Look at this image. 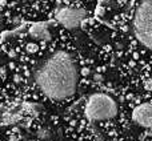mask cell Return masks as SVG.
I'll return each mask as SVG.
<instances>
[{"label":"cell","mask_w":152,"mask_h":141,"mask_svg":"<svg viewBox=\"0 0 152 141\" xmlns=\"http://www.w3.org/2000/svg\"><path fill=\"white\" fill-rule=\"evenodd\" d=\"M36 83L50 99L64 100L71 97L77 85V70L71 56L66 52L52 55L37 70Z\"/></svg>","instance_id":"obj_1"},{"label":"cell","mask_w":152,"mask_h":141,"mask_svg":"<svg viewBox=\"0 0 152 141\" xmlns=\"http://www.w3.org/2000/svg\"><path fill=\"white\" fill-rule=\"evenodd\" d=\"M134 32L144 47L152 49V1H143L137 5L134 16Z\"/></svg>","instance_id":"obj_2"},{"label":"cell","mask_w":152,"mask_h":141,"mask_svg":"<svg viewBox=\"0 0 152 141\" xmlns=\"http://www.w3.org/2000/svg\"><path fill=\"white\" fill-rule=\"evenodd\" d=\"M118 105L115 100L104 93H95L88 97L86 104V115L91 120H108L116 116Z\"/></svg>","instance_id":"obj_3"},{"label":"cell","mask_w":152,"mask_h":141,"mask_svg":"<svg viewBox=\"0 0 152 141\" xmlns=\"http://www.w3.org/2000/svg\"><path fill=\"white\" fill-rule=\"evenodd\" d=\"M86 11L81 9V8L61 7L56 11V20L63 24L64 27L72 29L83 23V20L86 19Z\"/></svg>","instance_id":"obj_4"},{"label":"cell","mask_w":152,"mask_h":141,"mask_svg":"<svg viewBox=\"0 0 152 141\" xmlns=\"http://www.w3.org/2000/svg\"><path fill=\"white\" fill-rule=\"evenodd\" d=\"M132 120L140 126L152 128V104L144 102L135 108L132 112Z\"/></svg>","instance_id":"obj_5"},{"label":"cell","mask_w":152,"mask_h":141,"mask_svg":"<svg viewBox=\"0 0 152 141\" xmlns=\"http://www.w3.org/2000/svg\"><path fill=\"white\" fill-rule=\"evenodd\" d=\"M29 35L39 40H50V37H51L50 31L47 29L45 24H42V23L34 24V25L29 28Z\"/></svg>","instance_id":"obj_6"},{"label":"cell","mask_w":152,"mask_h":141,"mask_svg":"<svg viewBox=\"0 0 152 141\" xmlns=\"http://www.w3.org/2000/svg\"><path fill=\"white\" fill-rule=\"evenodd\" d=\"M27 51H28L29 53H34L37 51V45L35 44V43H29V44H27Z\"/></svg>","instance_id":"obj_7"},{"label":"cell","mask_w":152,"mask_h":141,"mask_svg":"<svg viewBox=\"0 0 152 141\" xmlns=\"http://www.w3.org/2000/svg\"><path fill=\"white\" fill-rule=\"evenodd\" d=\"M104 12H105V9H104V7H103V4H97V7H96V15L97 16H102V15H104Z\"/></svg>","instance_id":"obj_8"},{"label":"cell","mask_w":152,"mask_h":141,"mask_svg":"<svg viewBox=\"0 0 152 141\" xmlns=\"http://www.w3.org/2000/svg\"><path fill=\"white\" fill-rule=\"evenodd\" d=\"M144 88L147 89V91H152V78H148V80H145Z\"/></svg>","instance_id":"obj_9"},{"label":"cell","mask_w":152,"mask_h":141,"mask_svg":"<svg viewBox=\"0 0 152 141\" xmlns=\"http://www.w3.org/2000/svg\"><path fill=\"white\" fill-rule=\"evenodd\" d=\"M39 137H42V139H47L48 136H50V133H48L47 131H45V129H43V131H39Z\"/></svg>","instance_id":"obj_10"},{"label":"cell","mask_w":152,"mask_h":141,"mask_svg":"<svg viewBox=\"0 0 152 141\" xmlns=\"http://www.w3.org/2000/svg\"><path fill=\"white\" fill-rule=\"evenodd\" d=\"M81 73H83L84 76H87V75L89 73V69H88V68H83V70H81Z\"/></svg>","instance_id":"obj_11"},{"label":"cell","mask_w":152,"mask_h":141,"mask_svg":"<svg viewBox=\"0 0 152 141\" xmlns=\"http://www.w3.org/2000/svg\"><path fill=\"white\" fill-rule=\"evenodd\" d=\"M94 78H95L96 81H102V78H103V77H102L100 75H95V77H94Z\"/></svg>","instance_id":"obj_12"}]
</instances>
